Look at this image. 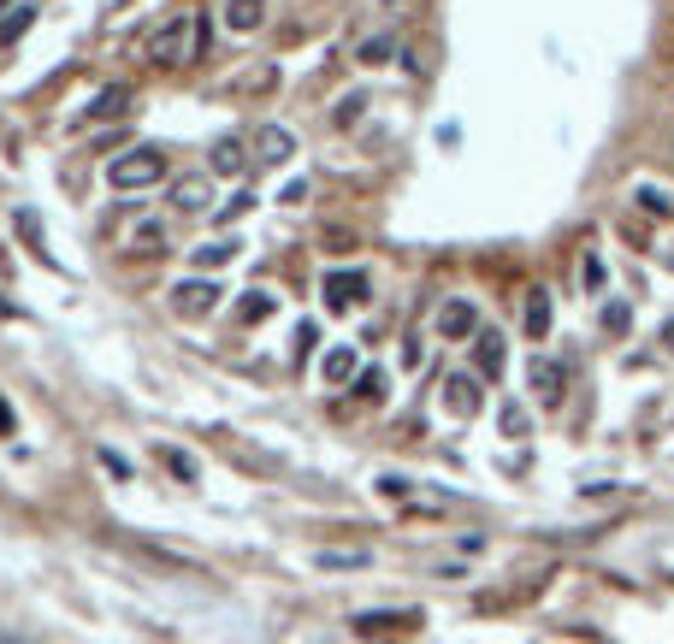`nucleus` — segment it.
Listing matches in <instances>:
<instances>
[{
  "instance_id": "20",
  "label": "nucleus",
  "mask_w": 674,
  "mask_h": 644,
  "mask_svg": "<svg viewBox=\"0 0 674 644\" xmlns=\"http://www.w3.org/2000/svg\"><path fill=\"white\" fill-rule=\"evenodd\" d=\"M527 337H533V343H544V337H550V296H544V290H533V296H527Z\"/></svg>"
},
{
  "instance_id": "13",
  "label": "nucleus",
  "mask_w": 674,
  "mask_h": 644,
  "mask_svg": "<svg viewBox=\"0 0 674 644\" xmlns=\"http://www.w3.org/2000/svg\"><path fill=\"white\" fill-rule=\"evenodd\" d=\"M136 562H148V568H166V574H202L190 556H172V550H160V544H125Z\"/></svg>"
},
{
  "instance_id": "16",
  "label": "nucleus",
  "mask_w": 674,
  "mask_h": 644,
  "mask_svg": "<svg viewBox=\"0 0 674 644\" xmlns=\"http://www.w3.org/2000/svg\"><path fill=\"white\" fill-rule=\"evenodd\" d=\"M237 249H243L237 237H219V243H202L190 260H196V272H219V266H231V260H237Z\"/></svg>"
},
{
  "instance_id": "22",
  "label": "nucleus",
  "mask_w": 674,
  "mask_h": 644,
  "mask_svg": "<svg viewBox=\"0 0 674 644\" xmlns=\"http://www.w3.org/2000/svg\"><path fill=\"white\" fill-rule=\"evenodd\" d=\"M497 426H503V438H527V432H533V420H527L521 402H503V408H497Z\"/></svg>"
},
{
  "instance_id": "5",
  "label": "nucleus",
  "mask_w": 674,
  "mask_h": 644,
  "mask_svg": "<svg viewBox=\"0 0 674 644\" xmlns=\"http://www.w3.org/2000/svg\"><path fill=\"white\" fill-rule=\"evenodd\" d=\"M367 290H373V284H367V272H343V266L326 272V284H320V296H326V308H332V314L361 308V302H367Z\"/></svg>"
},
{
  "instance_id": "8",
  "label": "nucleus",
  "mask_w": 674,
  "mask_h": 644,
  "mask_svg": "<svg viewBox=\"0 0 674 644\" xmlns=\"http://www.w3.org/2000/svg\"><path fill=\"white\" fill-rule=\"evenodd\" d=\"M131 89H125V83H107V89H101V95H89V107H83V119H77V125H101V119H125V113H131Z\"/></svg>"
},
{
  "instance_id": "34",
  "label": "nucleus",
  "mask_w": 674,
  "mask_h": 644,
  "mask_svg": "<svg viewBox=\"0 0 674 644\" xmlns=\"http://www.w3.org/2000/svg\"><path fill=\"white\" fill-rule=\"evenodd\" d=\"M314 343H320V331H314V325H302V331H296V355H308Z\"/></svg>"
},
{
  "instance_id": "26",
  "label": "nucleus",
  "mask_w": 674,
  "mask_h": 644,
  "mask_svg": "<svg viewBox=\"0 0 674 644\" xmlns=\"http://www.w3.org/2000/svg\"><path fill=\"white\" fill-rule=\"evenodd\" d=\"M160 461H166V467H172V473H178L184 485H196V461H190V455H184V450H172V444H160Z\"/></svg>"
},
{
  "instance_id": "18",
  "label": "nucleus",
  "mask_w": 674,
  "mask_h": 644,
  "mask_svg": "<svg viewBox=\"0 0 674 644\" xmlns=\"http://www.w3.org/2000/svg\"><path fill=\"white\" fill-rule=\"evenodd\" d=\"M272 314H278V296H272V290H249V296L237 302V320L243 325H261V320H272Z\"/></svg>"
},
{
  "instance_id": "30",
  "label": "nucleus",
  "mask_w": 674,
  "mask_h": 644,
  "mask_svg": "<svg viewBox=\"0 0 674 644\" xmlns=\"http://www.w3.org/2000/svg\"><path fill=\"white\" fill-rule=\"evenodd\" d=\"M408 491H414V479H403V473H379V497H391V503H403Z\"/></svg>"
},
{
  "instance_id": "35",
  "label": "nucleus",
  "mask_w": 674,
  "mask_h": 644,
  "mask_svg": "<svg viewBox=\"0 0 674 644\" xmlns=\"http://www.w3.org/2000/svg\"><path fill=\"white\" fill-rule=\"evenodd\" d=\"M379 6H385V12H403V6H414V0H379Z\"/></svg>"
},
{
  "instance_id": "10",
  "label": "nucleus",
  "mask_w": 674,
  "mask_h": 644,
  "mask_svg": "<svg viewBox=\"0 0 674 644\" xmlns=\"http://www.w3.org/2000/svg\"><path fill=\"white\" fill-rule=\"evenodd\" d=\"M249 148H255V160H261V166H284V160L296 154V136H290L284 125H261Z\"/></svg>"
},
{
  "instance_id": "3",
  "label": "nucleus",
  "mask_w": 674,
  "mask_h": 644,
  "mask_svg": "<svg viewBox=\"0 0 674 644\" xmlns=\"http://www.w3.org/2000/svg\"><path fill=\"white\" fill-rule=\"evenodd\" d=\"M219 296H225V290H219L213 278H178V284H172V314H178V320H207V314L219 308Z\"/></svg>"
},
{
  "instance_id": "4",
  "label": "nucleus",
  "mask_w": 674,
  "mask_h": 644,
  "mask_svg": "<svg viewBox=\"0 0 674 644\" xmlns=\"http://www.w3.org/2000/svg\"><path fill=\"white\" fill-rule=\"evenodd\" d=\"M527 390H533L539 408H556L562 390H568V367H562L556 355H533V361H527Z\"/></svg>"
},
{
  "instance_id": "24",
  "label": "nucleus",
  "mask_w": 674,
  "mask_h": 644,
  "mask_svg": "<svg viewBox=\"0 0 674 644\" xmlns=\"http://www.w3.org/2000/svg\"><path fill=\"white\" fill-rule=\"evenodd\" d=\"M391 54H397V42H391V36H367L355 60H361V65H391Z\"/></svg>"
},
{
  "instance_id": "11",
  "label": "nucleus",
  "mask_w": 674,
  "mask_h": 644,
  "mask_svg": "<svg viewBox=\"0 0 674 644\" xmlns=\"http://www.w3.org/2000/svg\"><path fill=\"white\" fill-rule=\"evenodd\" d=\"M444 408H450L456 420L479 414V379H473V373H450V379H444Z\"/></svg>"
},
{
  "instance_id": "25",
  "label": "nucleus",
  "mask_w": 674,
  "mask_h": 644,
  "mask_svg": "<svg viewBox=\"0 0 674 644\" xmlns=\"http://www.w3.org/2000/svg\"><path fill=\"white\" fill-rule=\"evenodd\" d=\"M361 107H367V95H361V89H355V95H343V101L332 107V125H337V130H349L355 119H361Z\"/></svg>"
},
{
  "instance_id": "19",
  "label": "nucleus",
  "mask_w": 674,
  "mask_h": 644,
  "mask_svg": "<svg viewBox=\"0 0 674 644\" xmlns=\"http://www.w3.org/2000/svg\"><path fill=\"white\" fill-rule=\"evenodd\" d=\"M12 231L24 237V249H30V255H42V249H48V237H42V219H36L30 207H18V213H12Z\"/></svg>"
},
{
  "instance_id": "1",
  "label": "nucleus",
  "mask_w": 674,
  "mask_h": 644,
  "mask_svg": "<svg viewBox=\"0 0 674 644\" xmlns=\"http://www.w3.org/2000/svg\"><path fill=\"white\" fill-rule=\"evenodd\" d=\"M148 60L154 65H190L196 60V12H172L154 24L148 36Z\"/></svg>"
},
{
  "instance_id": "23",
  "label": "nucleus",
  "mask_w": 674,
  "mask_h": 644,
  "mask_svg": "<svg viewBox=\"0 0 674 644\" xmlns=\"http://www.w3.org/2000/svg\"><path fill=\"white\" fill-rule=\"evenodd\" d=\"M633 201H639V207H645L651 219H674V201L657 190V184H639V190H633Z\"/></svg>"
},
{
  "instance_id": "21",
  "label": "nucleus",
  "mask_w": 674,
  "mask_h": 644,
  "mask_svg": "<svg viewBox=\"0 0 674 644\" xmlns=\"http://www.w3.org/2000/svg\"><path fill=\"white\" fill-rule=\"evenodd\" d=\"M30 18H36V6H6V18H0V48H12V42L30 30Z\"/></svg>"
},
{
  "instance_id": "12",
  "label": "nucleus",
  "mask_w": 674,
  "mask_h": 644,
  "mask_svg": "<svg viewBox=\"0 0 674 644\" xmlns=\"http://www.w3.org/2000/svg\"><path fill=\"white\" fill-rule=\"evenodd\" d=\"M355 373H361V355H355L349 343H337V349H326V361H320V379H326V385H349Z\"/></svg>"
},
{
  "instance_id": "14",
  "label": "nucleus",
  "mask_w": 674,
  "mask_h": 644,
  "mask_svg": "<svg viewBox=\"0 0 674 644\" xmlns=\"http://www.w3.org/2000/svg\"><path fill=\"white\" fill-rule=\"evenodd\" d=\"M166 243H172L166 219H136V231H131V255H166Z\"/></svg>"
},
{
  "instance_id": "9",
  "label": "nucleus",
  "mask_w": 674,
  "mask_h": 644,
  "mask_svg": "<svg viewBox=\"0 0 674 644\" xmlns=\"http://www.w3.org/2000/svg\"><path fill=\"white\" fill-rule=\"evenodd\" d=\"M207 172H219V178H243V172H249V142H243V136H219V142H213V154H207Z\"/></svg>"
},
{
  "instance_id": "27",
  "label": "nucleus",
  "mask_w": 674,
  "mask_h": 644,
  "mask_svg": "<svg viewBox=\"0 0 674 644\" xmlns=\"http://www.w3.org/2000/svg\"><path fill=\"white\" fill-rule=\"evenodd\" d=\"M367 562V550H320V568H332V574H343V568H361Z\"/></svg>"
},
{
  "instance_id": "32",
  "label": "nucleus",
  "mask_w": 674,
  "mask_h": 644,
  "mask_svg": "<svg viewBox=\"0 0 674 644\" xmlns=\"http://www.w3.org/2000/svg\"><path fill=\"white\" fill-rule=\"evenodd\" d=\"M627 325H633V308H627V302H609V308H604V331H615V337H621Z\"/></svg>"
},
{
  "instance_id": "6",
  "label": "nucleus",
  "mask_w": 674,
  "mask_h": 644,
  "mask_svg": "<svg viewBox=\"0 0 674 644\" xmlns=\"http://www.w3.org/2000/svg\"><path fill=\"white\" fill-rule=\"evenodd\" d=\"M432 331H438L444 343H468L473 331H479V308H473L468 296H450V302L438 308V320H432Z\"/></svg>"
},
{
  "instance_id": "15",
  "label": "nucleus",
  "mask_w": 674,
  "mask_h": 644,
  "mask_svg": "<svg viewBox=\"0 0 674 644\" xmlns=\"http://www.w3.org/2000/svg\"><path fill=\"white\" fill-rule=\"evenodd\" d=\"M207 201H213L207 178H178V184H172V207H178V213H202Z\"/></svg>"
},
{
  "instance_id": "7",
  "label": "nucleus",
  "mask_w": 674,
  "mask_h": 644,
  "mask_svg": "<svg viewBox=\"0 0 674 644\" xmlns=\"http://www.w3.org/2000/svg\"><path fill=\"white\" fill-rule=\"evenodd\" d=\"M468 343H473V367H479V379H497V373L509 367V343H503V331H485V325H479Z\"/></svg>"
},
{
  "instance_id": "31",
  "label": "nucleus",
  "mask_w": 674,
  "mask_h": 644,
  "mask_svg": "<svg viewBox=\"0 0 674 644\" xmlns=\"http://www.w3.org/2000/svg\"><path fill=\"white\" fill-rule=\"evenodd\" d=\"M249 207H255V195L243 190V195H231V201H225V207H219V213H213V219H219V225H231V219H243V213H249Z\"/></svg>"
},
{
  "instance_id": "17",
  "label": "nucleus",
  "mask_w": 674,
  "mask_h": 644,
  "mask_svg": "<svg viewBox=\"0 0 674 644\" xmlns=\"http://www.w3.org/2000/svg\"><path fill=\"white\" fill-rule=\"evenodd\" d=\"M261 18H267V0H231V6H225V24L243 30V36L261 30Z\"/></svg>"
},
{
  "instance_id": "33",
  "label": "nucleus",
  "mask_w": 674,
  "mask_h": 644,
  "mask_svg": "<svg viewBox=\"0 0 674 644\" xmlns=\"http://www.w3.org/2000/svg\"><path fill=\"white\" fill-rule=\"evenodd\" d=\"M12 432H18V414H12V402L0 396V438H12Z\"/></svg>"
},
{
  "instance_id": "2",
  "label": "nucleus",
  "mask_w": 674,
  "mask_h": 644,
  "mask_svg": "<svg viewBox=\"0 0 674 644\" xmlns=\"http://www.w3.org/2000/svg\"><path fill=\"white\" fill-rule=\"evenodd\" d=\"M160 178H166V154L148 148V142H142V148H125V154L107 166V184H113V190H154Z\"/></svg>"
},
{
  "instance_id": "29",
  "label": "nucleus",
  "mask_w": 674,
  "mask_h": 644,
  "mask_svg": "<svg viewBox=\"0 0 674 644\" xmlns=\"http://www.w3.org/2000/svg\"><path fill=\"white\" fill-rule=\"evenodd\" d=\"M604 278H609V272H604V260H598V255H586V260H580V284H586L592 296L604 290Z\"/></svg>"
},
{
  "instance_id": "28",
  "label": "nucleus",
  "mask_w": 674,
  "mask_h": 644,
  "mask_svg": "<svg viewBox=\"0 0 674 644\" xmlns=\"http://www.w3.org/2000/svg\"><path fill=\"white\" fill-rule=\"evenodd\" d=\"M355 396H361V402H379V396H385V373H379V367L355 373Z\"/></svg>"
}]
</instances>
